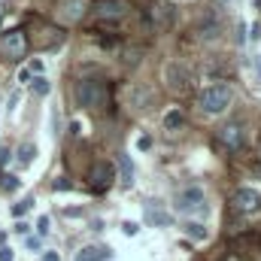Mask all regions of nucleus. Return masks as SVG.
<instances>
[{
    "mask_svg": "<svg viewBox=\"0 0 261 261\" xmlns=\"http://www.w3.org/2000/svg\"><path fill=\"white\" fill-rule=\"evenodd\" d=\"M113 179H116V170H113V164H107V161H97V164L88 170V182H91V189H97V192L110 189Z\"/></svg>",
    "mask_w": 261,
    "mask_h": 261,
    "instance_id": "8",
    "label": "nucleus"
},
{
    "mask_svg": "<svg viewBox=\"0 0 261 261\" xmlns=\"http://www.w3.org/2000/svg\"><path fill=\"white\" fill-rule=\"evenodd\" d=\"M18 186H21V179H18L15 173H6V170L0 173V189H3L6 195H15V192H18Z\"/></svg>",
    "mask_w": 261,
    "mask_h": 261,
    "instance_id": "15",
    "label": "nucleus"
},
{
    "mask_svg": "<svg viewBox=\"0 0 261 261\" xmlns=\"http://www.w3.org/2000/svg\"><path fill=\"white\" fill-rule=\"evenodd\" d=\"M15 158H18V164H21V167H28V164L37 158V146H31V143H21V149L15 152Z\"/></svg>",
    "mask_w": 261,
    "mask_h": 261,
    "instance_id": "16",
    "label": "nucleus"
},
{
    "mask_svg": "<svg viewBox=\"0 0 261 261\" xmlns=\"http://www.w3.org/2000/svg\"><path fill=\"white\" fill-rule=\"evenodd\" d=\"M128 100H130V107L146 110V107L152 103V91H149V88H143V85H130V88H128Z\"/></svg>",
    "mask_w": 261,
    "mask_h": 261,
    "instance_id": "11",
    "label": "nucleus"
},
{
    "mask_svg": "<svg viewBox=\"0 0 261 261\" xmlns=\"http://www.w3.org/2000/svg\"><path fill=\"white\" fill-rule=\"evenodd\" d=\"M31 76H34L31 70H21V73H18V79H21V82H31Z\"/></svg>",
    "mask_w": 261,
    "mask_h": 261,
    "instance_id": "33",
    "label": "nucleus"
},
{
    "mask_svg": "<svg viewBox=\"0 0 261 261\" xmlns=\"http://www.w3.org/2000/svg\"><path fill=\"white\" fill-rule=\"evenodd\" d=\"M28 249H31V252H40V249H43L40 237H28Z\"/></svg>",
    "mask_w": 261,
    "mask_h": 261,
    "instance_id": "26",
    "label": "nucleus"
},
{
    "mask_svg": "<svg viewBox=\"0 0 261 261\" xmlns=\"http://www.w3.org/2000/svg\"><path fill=\"white\" fill-rule=\"evenodd\" d=\"M52 189H55V192H70V182H67V176H58V179L52 182Z\"/></svg>",
    "mask_w": 261,
    "mask_h": 261,
    "instance_id": "24",
    "label": "nucleus"
},
{
    "mask_svg": "<svg viewBox=\"0 0 261 261\" xmlns=\"http://www.w3.org/2000/svg\"><path fill=\"white\" fill-rule=\"evenodd\" d=\"M182 122H186V119H182V113H179V110H170V113L164 116V128H167V130H179V128H182Z\"/></svg>",
    "mask_w": 261,
    "mask_h": 261,
    "instance_id": "18",
    "label": "nucleus"
},
{
    "mask_svg": "<svg viewBox=\"0 0 261 261\" xmlns=\"http://www.w3.org/2000/svg\"><path fill=\"white\" fill-rule=\"evenodd\" d=\"M31 210H34V195L21 197V200L12 206V216H15V219H21V216H24V213H31Z\"/></svg>",
    "mask_w": 261,
    "mask_h": 261,
    "instance_id": "20",
    "label": "nucleus"
},
{
    "mask_svg": "<svg viewBox=\"0 0 261 261\" xmlns=\"http://www.w3.org/2000/svg\"><path fill=\"white\" fill-rule=\"evenodd\" d=\"M88 9H91L88 0H58V12H61L64 18H70V21H79Z\"/></svg>",
    "mask_w": 261,
    "mask_h": 261,
    "instance_id": "10",
    "label": "nucleus"
},
{
    "mask_svg": "<svg viewBox=\"0 0 261 261\" xmlns=\"http://www.w3.org/2000/svg\"><path fill=\"white\" fill-rule=\"evenodd\" d=\"M103 258H110V249H103V246H85V249L76 252V261H103Z\"/></svg>",
    "mask_w": 261,
    "mask_h": 261,
    "instance_id": "13",
    "label": "nucleus"
},
{
    "mask_svg": "<svg viewBox=\"0 0 261 261\" xmlns=\"http://www.w3.org/2000/svg\"><path fill=\"white\" fill-rule=\"evenodd\" d=\"M15 231H18V234H24V237H28V231H31V225H24V222H18V225H15Z\"/></svg>",
    "mask_w": 261,
    "mask_h": 261,
    "instance_id": "31",
    "label": "nucleus"
},
{
    "mask_svg": "<svg viewBox=\"0 0 261 261\" xmlns=\"http://www.w3.org/2000/svg\"><path fill=\"white\" fill-rule=\"evenodd\" d=\"M43 261H61L58 252H43Z\"/></svg>",
    "mask_w": 261,
    "mask_h": 261,
    "instance_id": "32",
    "label": "nucleus"
},
{
    "mask_svg": "<svg viewBox=\"0 0 261 261\" xmlns=\"http://www.w3.org/2000/svg\"><path fill=\"white\" fill-rule=\"evenodd\" d=\"M15 255H12V249H0V261H12Z\"/></svg>",
    "mask_w": 261,
    "mask_h": 261,
    "instance_id": "30",
    "label": "nucleus"
},
{
    "mask_svg": "<svg viewBox=\"0 0 261 261\" xmlns=\"http://www.w3.org/2000/svg\"><path fill=\"white\" fill-rule=\"evenodd\" d=\"M49 231H52V228H49V216H40V219H37V234L46 237Z\"/></svg>",
    "mask_w": 261,
    "mask_h": 261,
    "instance_id": "23",
    "label": "nucleus"
},
{
    "mask_svg": "<svg viewBox=\"0 0 261 261\" xmlns=\"http://www.w3.org/2000/svg\"><path fill=\"white\" fill-rule=\"evenodd\" d=\"M122 231H125L128 237H137V234H140V225H137V222H125V225H122Z\"/></svg>",
    "mask_w": 261,
    "mask_h": 261,
    "instance_id": "25",
    "label": "nucleus"
},
{
    "mask_svg": "<svg viewBox=\"0 0 261 261\" xmlns=\"http://www.w3.org/2000/svg\"><path fill=\"white\" fill-rule=\"evenodd\" d=\"M73 97H76V103L85 107V110H100V107L107 103L110 91H107V85L97 82V79H79L76 88H73Z\"/></svg>",
    "mask_w": 261,
    "mask_h": 261,
    "instance_id": "1",
    "label": "nucleus"
},
{
    "mask_svg": "<svg viewBox=\"0 0 261 261\" xmlns=\"http://www.w3.org/2000/svg\"><path fill=\"white\" fill-rule=\"evenodd\" d=\"M255 6H258V9H261V0H255Z\"/></svg>",
    "mask_w": 261,
    "mask_h": 261,
    "instance_id": "34",
    "label": "nucleus"
},
{
    "mask_svg": "<svg viewBox=\"0 0 261 261\" xmlns=\"http://www.w3.org/2000/svg\"><path fill=\"white\" fill-rule=\"evenodd\" d=\"M137 146H140V149H143V152H146V149H149V146H152V137H140V140H137Z\"/></svg>",
    "mask_w": 261,
    "mask_h": 261,
    "instance_id": "28",
    "label": "nucleus"
},
{
    "mask_svg": "<svg viewBox=\"0 0 261 261\" xmlns=\"http://www.w3.org/2000/svg\"><path fill=\"white\" fill-rule=\"evenodd\" d=\"M146 222H152V225H161V228H164V225H170V213H164V210L152 200V203H146Z\"/></svg>",
    "mask_w": 261,
    "mask_h": 261,
    "instance_id": "12",
    "label": "nucleus"
},
{
    "mask_svg": "<svg viewBox=\"0 0 261 261\" xmlns=\"http://www.w3.org/2000/svg\"><path fill=\"white\" fill-rule=\"evenodd\" d=\"M252 70H255V76H258V82H261V55H252Z\"/></svg>",
    "mask_w": 261,
    "mask_h": 261,
    "instance_id": "27",
    "label": "nucleus"
},
{
    "mask_svg": "<svg viewBox=\"0 0 261 261\" xmlns=\"http://www.w3.org/2000/svg\"><path fill=\"white\" fill-rule=\"evenodd\" d=\"M164 82H167V88L170 91H189V85H192V76H189V67L179 64V61H170V64L164 67Z\"/></svg>",
    "mask_w": 261,
    "mask_h": 261,
    "instance_id": "6",
    "label": "nucleus"
},
{
    "mask_svg": "<svg viewBox=\"0 0 261 261\" xmlns=\"http://www.w3.org/2000/svg\"><path fill=\"white\" fill-rule=\"evenodd\" d=\"M31 79H34L31 85H34V91H37V94H49V91H52V85H49V79H46V76H31Z\"/></svg>",
    "mask_w": 261,
    "mask_h": 261,
    "instance_id": "21",
    "label": "nucleus"
},
{
    "mask_svg": "<svg viewBox=\"0 0 261 261\" xmlns=\"http://www.w3.org/2000/svg\"><path fill=\"white\" fill-rule=\"evenodd\" d=\"M219 140H222V146H225L228 152H240L243 143H246V130H243V125L231 122V125H222V128H219Z\"/></svg>",
    "mask_w": 261,
    "mask_h": 261,
    "instance_id": "7",
    "label": "nucleus"
},
{
    "mask_svg": "<svg viewBox=\"0 0 261 261\" xmlns=\"http://www.w3.org/2000/svg\"><path fill=\"white\" fill-rule=\"evenodd\" d=\"M216 34H219V24H216L213 18H206V21L200 24V37H206V40H213Z\"/></svg>",
    "mask_w": 261,
    "mask_h": 261,
    "instance_id": "22",
    "label": "nucleus"
},
{
    "mask_svg": "<svg viewBox=\"0 0 261 261\" xmlns=\"http://www.w3.org/2000/svg\"><path fill=\"white\" fill-rule=\"evenodd\" d=\"M152 18H155V28L158 31H167V24H170V6L167 3H158L152 9Z\"/></svg>",
    "mask_w": 261,
    "mask_h": 261,
    "instance_id": "14",
    "label": "nucleus"
},
{
    "mask_svg": "<svg viewBox=\"0 0 261 261\" xmlns=\"http://www.w3.org/2000/svg\"><path fill=\"white\" fill-rule=\"evenodd\" d=\"M182 231H186L192 240H206V228H203L200 222H189V225H182Z\"/></svg>",
    "mask_w": 261,
    "mask_h": 261,
    "instance_id": "19",
    "label": "nucleus"
},
{
    "mask_svg": "<svg viewBox=\"0 0 261 261\" xmlns=\"http://www.w3.org/2000/svg\"><path fill=\"white\" fill-rule=\"evenodd\" d=\"M197 103H200V110H203V113L219 116V113H222V110H228V103H231V88H228L225 82H216V85H210V88H203V91H200Z\"/></svg>",
    "mask_w": 261,
    "mask_h": 261,
    "instance_id": "2",
    "label": "nucleus"
},
{
    "mask_svg": "<svg viewBox=\"0 0 261 261\" xmlns=\"http://www.w3.org/2000/svg\"><path fill=\"white\" fill-rule=\"evenodd\" d=\"M119 173H122V182L125 186H134V167H130L128 155H119Z\"/></svg>",
    "mask_w": 261,
    "mask_h": 261,
    "instance_id": "17",
    "label": "nucleus"
},
{
    "mask_svg": "<svg viewBox=\"0 0 261 261\" xmlns=\"http://www.w3.org/2000/svg\"><path fill=\"white\" fill-rule=\"evenodd\" d=\"M228 206H231L237 216H252V213L261 210V195L252 192V189H237V192L231 195V200H228Z\"/></svg>",
    "mask_w": 261,
    "mask_h": 261,
    "instance_id": "5",
    "label": "nucleus"
},
{
    "mask_svg": "<svg viewBox=\"0 0 261 261\" xmlns=\"http://www.w3.org/2000/svg\"><path fill=\"white\" fill-rule=\"evenodd\" d=\"M91 12L100 21H119V18H125L130 12V0H94Z\"/></svg>",
    "mask_w": 261,
    "mask_h": 261,
    "instance_id": "4",
    "label": "nucleus"
},
{
    "mask_svg": "<svg viewBox=\"0 0 261 261\" xmlns=\"http://www.w3.org/2000/svg\"><path fill=\"white\" fill-rule=\"evenodd\" d=\"M3 49L9 52V58H21V55L28 52V37H24V31H21V28L6 31V34H3Z\"/></svg>",
    "mask_w": 261,
    "mask_h": 261,
    "instance_id": "9",
    "label": "nucleus"
},
{
    "mask_svg": "<svg viewBox=\"0 0 261 261\" xmlns=\"http://www.w3.org/2000/svg\"><path fill=\"white\" fill-rule=\"evenodd\" d=\"M9 155H12V152H9V149H0V170H3V167H6V161H9Z\"/></svg>",
    "mask_w": 261,
    "mask_h": 261,
    "instance_id": "29",
    "label": "nucleus"
},
{
    "mask_svg": "<svg viewBox=\"0 0 261 261\" xmlns=\"http://www.w3.org/2000/svg\"><path fill=\"white\" fill-rule=\"evenodd\" d=\"M176 210L182 216H203L206 213V195H203V189H197V186L182 189L176 195Z\"/></svg>",
    "mask_w": 261,
    "mask_h": 261,
    "instance_id": "3",
    "label": "nucleus"
}]
</instances>
